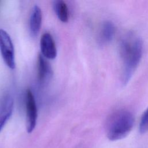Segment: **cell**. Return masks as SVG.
<instances>
[{"instance_id": "cell-1", "label": "cell", "mask_w": 148, "mask_h": 148, "mask_svg": "<svg viewBox=\"0 0 148 148\" xmlns=\"http://www.w3.org/2000/svg\"><path fill=\"white\" fill-rule=\"evenodd\" d=\"M143 53L141 39L133 33L125 35L120 43V56L123 62L121 80L127 84L137 68Z\"/></svg>"}, {"instance_id": "cell-2", "label": "cell", "mask_w": 148, "mask_h": 148, "mask_svg": "<svg viewBox=\"0 0 148 148\" xmlns=\"http://www.w3.org/2000/svg\"><path fill=\"white\" fill-rule=\"evenodd\" d=\"M134 124L132 113L125 109H120L112 113L106 124V135L110 140L123 139L131 132Z\"/></svg>"}, {"instance_id": "cell-3", "label": "cell", "mask_w": 148, "mask_h": 148, "mask_svg": "<svg viewBox=\"0 0 148 148\" xmlns=\"http://www.w3.org/2000/svg\"><path fill=\"white\" fill-rule=\"evenodd\" d=\"M0 52L5 64L11 69L15 68V57L13 45L8 33L0 29Z\"/></svg>"}, {"instance_id": "cell-4", "label": "cell", "mask_w": 148, "mask_h": 148, "mask_svg": "<svg viewBox=\"0 0 148 148\" xmlns=\"http://www.w3.org/2000/svg\"><path fill=\"white\" fill-rule=\"evenodd\" d=\"M26 128L28 133H31L35 128L38 117V110L35 97L31 90L28 88L25 94Z\"/></svg>"}, {"instance_id": "cell-5", "label": "cell", "mask_w": 148, "mask_h": 148, "mask_svg": "<svg viewBox=\"0 0 148 148\" xmlns=\"http://www.w3.org/2000/svg\"><path fill=\"white\" fill-rule=\"evenodd\" d=\"M40 47L41 54L46 59L53 60L56 57L57 54L56 46L54 40L50 33L46 32L42 35Z\"/></svg>"}, {"instance_id": "cell-6", "label": "cell", "mask_w": 148, "mask_h": 148, "mask_svg": "<svg viewBox=\"0 0 148 148\" xmlns=\"http://www.w3.org/2000/svg\"><path fill=\"white\" fill-rule=\"evenodd\" d=\"M14 101L12 97L5 94L0 97V131L12 115Z\"/></svg>"}, {"instance_id": "cell-7", "label": "cell", "mask_w": 148, "mask_h": 148, "mask_svg": "<svg viewBox=\"0 0 148 148\" xmlns=\"http://www.w3.org/2000/svg\"><path fill=\"white\" fill-rule=\"evenodd\" d=\"M52 74L50 63L41 54H39L37 58V76L39 83L41 84L46 83L51 78Z\"/></svg>"}, {"instance_id": "cell-8", "label": "cell", "mask_w": 148, "mask_h": 148, "mask_svg": "<svg viewBox=\"0 0 148 148\" xmlns=\"http://www.w3.org/2000/svg\"><path fill=\"white\" fill-rule=\"evenodd\" d=\"M42 13L40 8L35 5L33 7L29 17V30L32 36H36L40 29Z\"/></svg>"}, {"instance_id": "cell-9", "label": "cell", "mask_w": 148, "mask_h": 148, "mask_svg": "<svg viewBox=\"0 0 148 148\" xmlns=\"http://www.w3.org/2000/svg\"><path fill=\"white\" fill-rule=\"evenodd\" d=\"M53 8L58 19L66 23L69 19V9L66 3L62 0H57L53 2Z\"/></svg>"}, {"instance_id": "cell-10", "label": "cell", "mask_w": 148, "mask_h": 148, "mask_svg": "<svg viewBox=\"0 0 148 148\" xmlns=\"http://www.w3.org/2000/svg\"><path fill=\"white\" fill-rule=\"evenodd\" d=\"M115 32V28L110 21H105L102 26L100 32L101 42L106 44L109 43L113 39Z\"/></svg>"}, {"instance_id": "cell-11", "label": "cell", "mask_w": 148, "mask_h": 148, "mask_svg": "<svg viewBox=\"0 0 148 148\" xmlns=\"http://www.w3.org/2000/svg\"><path fill=\"white\" fill-rule=\"evenodd\" d=\"M139 130L141 134H145L148 131V108L142 116Z\"/></svg>"}]
</instances>
